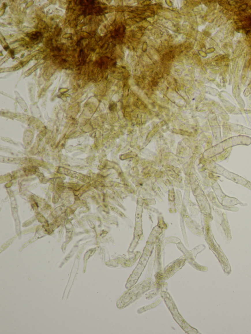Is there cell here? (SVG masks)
Listing matches in <instances>:
<instances>
[{"mask_svg":"<svg viewBox=\"0 0 251 334\" xmlns=\"http://www.w3.org/2000/svg\"><path fill=\"white\" fill-rule=\"evenodd\" d=\"M61 173H64V174L68 175V176H73L74 178H78V179L84 181V182H85V181H87V180L86 177L83 176V175H82V174H80V173H76V174H75V173L74 171H71L69 170V169H64V168H63V169L61 168Z\"/></svg>","mask_w":251,"mask_h":334,"instance_id":"cell-1","label":"cell"},{"mask_svg":"<svg viewBox=\"0 0 251 334\" xmlns=\"http://www.w3.org/2000/svg\"><path fill=\"white\" fill-rule=\"evenodd\" d=\"M27 36L31 41L36 42L42 37V34L40 32H35L33 33H28Z\"/></svg>","mask_w":251,"mask_h":334,"instance_id":"cell-2","label":"cell"}]
</instances>
